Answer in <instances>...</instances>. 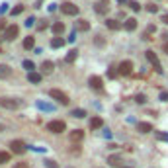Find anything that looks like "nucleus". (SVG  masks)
Returning a JSON list of instances; mask_svg holds the SVG:
<instances>
[{
  "label": "nucleus",
  "mask_w": 168,
  "mask_h": 168,
  "mask_svg": "<svg viewBox=\"0 0 168 168\" xmlns=\"http://www.w3.org/2000/svg\"><path fill=\"white\" fill-rule=\"evenodd\" d=\"M22 65H24V69L28 71V72H33V69H35V65H33L31 61H28V59H25V61L22 63Z\"/></svg>",
  "instance_id": "27"
},
{
  "label": "nucleus",
  "mask_w": 168,
  "mask_h": 168,
  "mask_svg": "<svg viewBox=\"0 0 168 168\" xmlns=\"http://www.w3.org/2000/svg\"><path fill=\"white\" fill-rule=\"evenodd\" d=\"M164 53H168V41L164 43Z\"/></svg>",
  "instance_id": "42"
},
{
  "label": "nucleus",
  "mask_w": 168,
  "mask_h": 168,
  "mask_svg": "<svg viewBox=\"0 0 168 168\" xmlns=\"http://www.w3.org/2000/svg\"><path fill=\"white\" fill-rule=\"evenodd\" d=\"M35 106H37L41 112H55V106H53V104L43 102V100H37V102H35Z\"/></svg>",
  "instance_id": "9"
},
{
  "label": "nucleus",
  "mask_w": 168,
  "mask_h": 168,
  "mask_svg": "<svg viewBox=\"0 0 168 168\" xmlns=\"http://www.w3.org/2000/svg\"><path fill=\"white\" fill-rule=\"evenodd\" d=\"M61 12L67 14V16H76L78 14V6L72 4V2H63L61 4Z\"/></svg>",
  "instance_id": "4"
},
{
  "label": "nucleus",
  "mask_w": 168,
  "mask_h": 168,
  "mask_svg": "<svg viewBox=\"0 0 168 168\" xmlns=\"http://www.w3.org/2000/svg\"><path fill=\"white\" fill-rule=\"evenodd\" d=\"M109 10V0H100L96 4V14H106Z\"/></svg>",
  "instance_id": "11"
},
{
  "label": "nucleus",
  "mask_w": 168,
  "mask_h": 168,
  "mask_svg": "<svg viewBox=\"0 0 168 168\" xmlns=\"http://www.w3.org/2000/svg\"><path fill=\"white\" fill-rule=\"evenodd\" d=\"M24 12V6H16V8H12V16H20Z\"/></svg>",
  "instance_id": "33"
},
{
  "label": "nucleus",
  "mask_w": 168,
  "mask_h": 168,
  "mask_svg": "<svg viewBox=\"0 0 168 168\" xmlns=\"http://www.w3.org/2000/svg\"><path fill=\"white\" fill-rule=\"evenodd\" d=\"M41 72H43V74H51V72H53V63L45 61L43 65H41Z\"/></svg>",
  "instance_id": "19"
},
{
  "label": "nucleus",
  "mask_w": 168,
  "mask_h": 168,
  "mask_svg": "<svg viewBox=\"0 0 168 168\" xmlns=\"http://www.w3.org/2000/svg\"><path fill=\"white\" fill-rule=\"evenodd\" d=\"M8 6H10V4H6V2H4V4H0V16L8 12Z\"/></svg>",
  "instance_id": "35"
},
{
  "label": "nucleus",
  "mask_w": 168,
  "mask_h": 168,
  "mask_svg": "<svg viewBox=\"0 0 168 168\" xmlns=\"http://www.w3.org/2000/svg\"><path fill=\"white\" fill-rule=\"evenodd\" d=\"M145 55H147V59H149V63L155 67V71L156 72H162V65H160V61H158V57H156L155 51H147Z\"/></svg>",
  "instance_id": "3"
},
{
  "label": "nucleus",
  "mask_w": 168,
  "mask_h": 168,
  "mask_svg": "<svg viewBox=\"0 0 168 168\" xmlns=\"http://www.w3.org/2000/svg\"><path fill=\"white\" fill-rule=\"evenodd\" d=\"M4 129H6V125H2V123H0V131H4Z\"/></svg>",
  "instance_id": "43"
},
{
  "label": "nucleus",
  "mask_w": 168,
  "mask_h": 168,
  "mask_svg": "<svg viewBox=\"0 0 168 168\" xmlns=\"http://www.w3.org/2000/svg\"><path fill=\"white\" fill-rule=\"evenodd\" d=\"M33 24H35V18H28V20H25V28H31Z\"/></svg>",
  "instance_id": "37"
},
{
  "label": "nucleus",
  "mask_w": 168,
  "mask_h": 168,
  "mask_svg": "<svg viewBox=\"0 0 168 168\" xmlns=\"http://www.w3.org/2000/svg\"><path fill=\"white\" fill-rule=\"evenodd\" d=\"M45 166H47V168H59V164H57L55 160H51V158H49V160H45Z\"/></svg>",
  "instance_id": "32"
},
{
  "label": "nucleus",
  "mask_w": 168,
  "mask_h": 168,
  "mask_svg": "<svg viewBox=\"0 0 168 168\" xmlns=\"http://www.w3.org/2000/svg\"><path fill=\"white\" fill-rule=\"evenodd\" d=\"M63 31H65V24H63V22H57V24L53 25V33L59 35V33H63Z\"/></svg>",
  "instance_id": "23"
},
{
  "label": "nucleus",
  "mask_w": 168,
  "mask_h": 168,
  "mask_svg": "<svg viewBox=\"0 0 168 168\" xmlns=\"http://www.w3.org/2000/svg\"><path fill=\"white\" fill-rule=\"evenodd\" d=\"M104 125V119L102 117H92L90 119V129H100Z\"/></svg>",
  "instance_id": "20"
},
{
  "label": "nucleus",
  "mask_w": 168,
  "mask_h": 168,
  "mask_svg": "<svg viewBox=\"0 0 168 168\" xmlns=\"http://www.w3.org/2000/svg\"><path fill=\"white\" fill-rule=\"evenodd\" d=\"M108 74H109V78H113L115 74H117V71H113V69H109V72H108Z\"/></svg>",
  "instance_id": "40"
},
{
  "label": "nucleus",
  "mask_w": 168,
  "mask_h": 168,
  "mask_svg": "<svg viewBox=\"0 0 168 168\" xmlns=\"http://www.w3.org/2000/svg\"><path fill=\"white\" fill-rule=\"evenodd\" d=\"M135 102H137V104H145L147 96H145V94H137V96H135Z\"/></svg>",
  "instance_id": "29"
},
{
  "label": "nucleus",
  "mask_w": 168,
  "mask_h": 168,
  "mask_svg": "<svg viewBox=\"0 0 168 168\" xmlns=\"http://www.w3.org/2000/svg\"><path fill=\"white\" fill-rule=\"evenodd\" d=\"M63 45H65V39H61V37L51 39V47H53V49H59V47H63Z\"/></svg>",
  "instance_id": "21"
},
{
  "label": "nucleus",
  "mask_w": 168,
  "mask_h": 168,
  "mask_svg": "<svg viewBox=\"0 0 168 168\" xmlns=\"http://www.w3.org/2000/svg\"><path fill=\"white\" fill-rule=\"evenodd\" d=\"M24 47H25L28 51L33 49V47H35V39H33V37H25V39H24Z\"/></svg>",
  "instance_id": "22"
},
{
  "label": "nucleus",
  "mask_w": 168,
  "mask_h": 168,
  "mask_svg": "<svg viewBox=\"0 0 168 168\" xmlns=\"http://www.w3.org/2000/svg\"><path fill=\"white\" fill-rule=\"evenodd\" d=\"M74 29L76 31H88L90 29V24H88V20H78L74 24Z\"/></svg>",
  "instance_id": "12"
},
{
  "label": "nucleus",
  "mask_w": 168,
  "mask_h": 168,
  "mask_svg": "<svg viewBox=\"0 0 168 168\" xmlns=\"http://www.w3.org/2000/svg\"><path fill=\"white\" fill-rule=\"evenodd\" d=\"M108 162H109V166L121 168V156H119V155H112V156H108Z\"/></svg>",
  "instance_id": "13"
},
{
  "label": "nucleus",
  "mask_w": 168,
  "mask_h": 168,
  "mask_svg": "<svg viewBox=\"0 0 168 168\" xmlns=\"http://www.w3.org/2000/svg\"><path fill=\"white\" fill-rule=\"evenodd\" d=\"M117 69H119V74H123V76H129L131 72H133V63H131V61H121V63H119V67H117Z\"/></svg>",
  "instance_id": "6"
},
{
  "label": "nucleus",
  "mask_w": 168,
  "mask_h": 168,
  "mask_svg": "<svg viewBox=\"0 0 168 168\" xmlns=\"http://www.w3.org/2000/svg\"><path fill=\"white\" fill-rule=\"evenodd\" d=\"M28 80L29 82H33V84H39L41 82V72H28Z\"/></svg>",
  "instance_id": "18"
},
{
  "label": "nucleus",
  "mask_w": 168,
  "mask_h": 168,
  "mask_svg": "<svg viewBox=\"0 0 168 168\" xmlns=\"http://www.w3.org/2000/svg\"><path fill=\"white\" fill-rule=\"evenodd\" d=\"M162 22H164V24H168V14H164V16H162Z\"/></svg>",
  "instance_id": "41"
},
{
  "label": "nucleus",
  "mask_w": 168,
  "mask_h": 168,
  "mask_svg": "<svg viewBox=\"0 0 168 168\" xmlns=\"http://www.w3.org/2000/svg\"><path fill=\"white\" fill-rule=\"evenodd\" d=\"M147 10H149L151 14H156L158 12V6H156V4H147Z\"/></svg>",
  "instance_id": "30"
},
{
  "label": "nucleus",
  "mask_w": 168,
  "mask_h": 168,
  "mask_svg": "<svg viewBox=\"0 0 168 168\" xmlns=\"http://www.w3.org/2000/svg\"><path fill=\"white\" fill-rule=\"evenodd\" d=\"M129 6H131V10H135V12H139V10H141V4H139V2H135V0H131Z\"/></svg>",
  "instance_id": "31"
},
{
  "label": "nucleus",
  "mask_w": 168,
  "mask_h": 168,
  "mask_svg": "<svg viewBox=\"0 0 168 168\" xmlns=\"http://www.w3.org/2000/svg\"><path fill=\"white\" fill-rule=\"evenodd\" d=\"M123 28L127 31H135V29H137V20H135V18H127L125 24H123Z\"/></svg>",
  "instance_id": "14"
},
{
  "label": "nucleus",
  "mask_w": 168,
  "mask_h": 168,
  "mask_svg": "<svg viewBox=\"0 0 168 168\" xmlns=\"http://www.w3.org/2000/svg\"><path fill=\"white\" fill-rule=\"evenodd\" d=\"M88 84H90V88H94V90H102L104 84H102V78L100 76H90V80H88Z\"/></svg>",
  "instance_id": "10"
},
{
  "label": "nucleus",
  "mask_w": 168,
  "mask_h": 168,
  "mask_svg": "<svg viewBox=\"0 0 168 168\" xmlns=\"http://www.w3.org/2000/svg\"><path fill=\"white\" fill-rule=\"evenodd\" d=\"M49 96L51 98H55L59 104H63V106H69L71 104V100H69V96H67L65 92H61V90H57V88H53V90H49Z\"/></svg>",
  "instance_id": "2"
},
{
  "label": "nucleus",
  "mask_w": 168,
  "mask_h": 168,
  "mask_svg": "<svg viewBox=\"0 0 168 168\" xmlns=\"http://www.w3.org/2000/svg\"><path fill=\"white\" fill-rule=\"evenodd\" d=\"M0 106L14 112V109L20 108V102H18V100H14V98H0Z\"/></svg>",
  "instance_id": "5"
},
{
  "label": "nucleus",
  "mask_w": 168,
  "mask_h": 168,
  "mask_svg": "<svg viewBox=\"0 0 168 168\" xmlns=\"http://www.w3.org/2000/svg\"><path fill=\"white\" fill-rule=\"evenodd\" d=\"M71 115H72V117H78V119H82L84 115H86V112L78 108V109H72V112H71Z\"/></svg>",
  "instance_id": "26"
},
{
  "label": "nucleus",
  "mask_w": 168,
  "mask_h": 168,
  "mask_svg": "<svg viewBox=\"0 0 168 168\" xmlns=\"http://www.w3.org/2000/svg\"><path fill=\"white\" fill-rule=\"evenodd\" d=\"M121 168H127V166H121Z\"/></svg>",
  "instance_id": "45"
},
{
  "label": "nucleus",
  "mask_w": 168,
  "mask_h": 168,
  "mask_svg": "<svg viewBox=\"0 0 168 168\" xmlns=\"http://www.w3.org/2000/svg\"><path fill=\"white\" fill-rule=\"evenodd\" d=\"M12 76V69H10L8 65H2L0 63V78H10Z\"/></svg>",
  "instance_id": "15"
},
{
  "label": "nucleus",
  "mask_w": 168,
  "mask_h": 168,
  "mask_svg": "<svg viewBox=\"0 0 168 168\" xmlns=\"http://www.w3.org/2000/svg\"><path fill=\"white\" fill-rule=\"evenodd\" d=\"M10 151L16 153V155H24L25 151H28V147H25L22 141H12V143H10Z\"/></svg>",
  "instance_id": "7"
},
{
  "label": "nucleus",
  "mask_w": 168,
  "mask_h": 168,
  "mask_svg": "<svg viewBox=\"0 0 168 168\" xmlns=\"http://www.w3.org/2000/svg\"><path fill=\"white\" fill-rule=\"evenodd\" d=\"M12 168H29V164H28V162H16Z\"/></svg>",
  "instance_id": "36"
},
{
  "label": "nucleus",
  "mask_w": 168,
  "mask_h": 168,
  "mask_svg": "<svg viewBox=\"0 0 168 168\" xmlns=\"http://www.w3.org/2000/svg\"><path fill=\"white\" fill-rule=\"evenodd\" d=\"M18 33H20V28L16 24H12V25H8L6 28V33H4V37H6L8 41H14L16 37H18Z\"/></svg>",
  "instance_id": "8"
},
{
  "label": "nucleus",
  "mask_w": 168,
  "mask_h": 168,
  "mask_svg": "<svg viewBox=\"0 0 168 168\" xmlns=\"http://www.w3.org/2000/svg\"><path fill=\"white\" fill-rule=\"evenodd\" d=\"M137 129L141 133H151V131H153V125L147 123V121H141V123H137Z\"/></svg>",
  "instance_id": "17"
},
{
  "label": "nucleus",
  "mask_w": 168,
  "mask_h": 168,
  "mask_svg": "<svg viewBox=\"0 0 168 168\" xmlns=\"http://www.w3.org/2000/svg\"><path fill=\"white\" fill-rule=\"evenodd\" d=\"M10 160V153H4V151H0V164H4V162Z\"/></svg>",
  "instance_id": "28"
},
{
  "label": "nucleus",
  "mask_w": 168,
  "mask_h": 168,
  "mask_svg": "<svg viewBox=\"0 0 168 168\" xmlns=\"http://www.w3.org/2000/svg\"><path fill=\"white\" fill-rule=\"evenodd\" d=\"M96 45H104V39H102V35H98V37H96Z\"/></svg>",
  "instance_id": "39"
},
{
  "label": "nucleus",
  "mask_w": 168,
  "mask_h": 168,
  "mask_svg": "<svg viewBox=\"0 0 168 168\" xmlns=\"http://www.w3.org/2000/svg\"><path fill=\"white\" fill-rule=\"evenodd\" d=\"M82 137H84V133L80 129H76V131H72V133H71V139L72 141H82Z\"/></svg>",
  "instance_id": "25"
},
{
  "label": "nucleus",
  "mask_w": 168,
  "mask_h": 168,
  "mask_svg": "<svg viewBox=\"0 0 168 168\" xmlns=\"http://www.w3.org/2000/svg\"><path fill=\"white\" fill-rule=\"evenodd\" d=\"M76 57H78V51L76 49H72V51H69V55H67V63H74L76 61Z\"/></svg>",
  "instance_id": "24"
},
{
  "label": "nucleus",
  "mask_w": 168,
  "mask_h": 168,
  "mask_svg": "<svg viewBox=\"0 0 168 168\" xmlns=\"http://www.w3.org/2000/svg\"><path fill=\"white\" fill-rule=\"evenodd\" d=\"M156 139H158V141H166V143H168V133H162V131H160V133H156Z\"/></svg>",
  "instance_id": "34"
},
{
  "label": "nucleus",
  "mask_w": 168,
  "mask_h": 168,
  "mask_svg": "<svg viewBox=\"0 0 168 168\" xmlns=\"http://www.w3.org/2000/svg\"><path fill=\"white\" fill-rule=\"evenodd\" d=\"M65 129H67V123L63 119H53V121L47 123V131H51V133H63Z\"/></svg>",
  "instance_id": "1"
},
{
  "label": "nucleus",
  "mask_w": 168,
  "mask_h": 168,
  "mask_svg": "<svg viewBox=\"0 0 168 168\" xmlns=\"http://www.w3.org/2000/svg\"><path fill=\"white\" fill-rule=\"evenodd\" d=\"M106 25L109 29H113V31H117V29H121V24L117 22V20H112V18H108L106 20Z\"/></svg>",
  "instance_id": "16"
},
{
  "label": "nucleus",
  "mask_w": 168,
  "mask_h": 168,
  "mask_svg": "<svg viewBox=\"0 0 168 168\" xmlns=\"http://www.w3.org/2000/svg\"><path fill=\"white\" fill-rule=\"evenodd\" d=\"M117 2H119V4H125V2H127V0H117Z\"/></svg>",
  "instance_id": "44"
},
{
  "label": "nucleus",
  "mask_w": 168,
  "mask_h": 168,
  "mask_svg": "<svg viewBox=\"0 0 168 168\" xmlns=\"http://www.w3.org/2000/svg\"><path fill=\"white\" fill-rule=\"evenodd\" d=\"M162 102H168V92H160V96H158Z\"/></svg>",
  "instance_id": "38"
}]
</instances>
